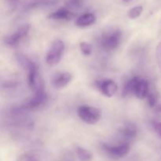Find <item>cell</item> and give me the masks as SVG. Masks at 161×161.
I'll list each match as a JSON object with an SVG mask.
<instances>
[{
	"label": "cell",
	"instance_id": "2e32d148",
	"mask_svg": "<svg viewBox=\"0 0 161 161\" xmlns=\"http://www.w3.org/2000/svg\"><path fill=\"white\" fill-rule=\"evenodd\" d=\"M83 0H69L66 3L68 9H78L83 6Z\"/></svg>",
	"mask_w": 161,
	"mask_h": 161
},
{
	"label": "cell",
	"instance_id": "6da1fadb",
	"mask_svg": "<svg viewBox=\"0 0 161 161\" xmlns=\"http://www.w3.org/2000/svg\"><path fill=\"white\" fill-rule=\"evenodd\" d=\"M149 83L145 79L135 76L130 79L124 87V94H132L139 99L146 98L149 94Z\"/></svg>",
	"mask_w": 161,
	"mask_h": 161
},
{
	"label": "cell",
	"instance_id": "4fadbf2b",
	"mask_svg": "<svg viewBox=\"0 0 161 161\" xmlns=\"http://www.w3.org/2000/svg\"><path fill=\"white\" fill-rule=\"evenodd\" d=\"M76 154L81 161H91L92 160V154L87 149L78 146L76 148Z\"/></svg>",
	"mask_w": 161,
	"mask_h": 161
},
{
	"label": "cell",
	"instance_id": "8992f818",
	"mask_svg": "<svg viewBox=\"0 0 161 161\" xmlns=\"http://www.w3.org/2000/svg\"><path fill=\"white\" fill-rule=\"evenodd\" d=\"M103 149L107 153L114 158H120L125 157L130 152V146L127 142L121 143L116 146H108L103 145Z\"/></svg>",
	"mask_w": 161,
	"mask_h": 161
},
{
	"label": "cell",
	"instance_id": "9a60e30c",
	"mask_svg": "<svg viewBox=\"0 0 161 161\" xmlns=\"http://www.w3.org/2000/svg\"><path fill=\"white\" fill-rule=\"evenodd\" d=\"M80 50L84 56H90L92 53V45L87 42H81L80 43Z\"/></svg>",
	"mask_w": 161,
	"mask_h": 161
},
{
	"label": "cell",
	"instance_id": "ac0fdd59",
	"mask_svg": "<svg viewBox=\"0 0 161 161\" xmlns=\"http://www.w3.org/2000/svg\"><path fill=\"white\" fill-rule=\"evenodd\" d=\"M156 56H157V64H158L159 69L161 72V42H159L157 46V49H156Z\"/></svg>",
	"mask_w": 161,
	"mask_h": 161
},
{
	"label": "cell",
	"instance_id": "3957f363",
	"mask_svg": "<svg viewBox=\"0 0 161 161\" xmlns=\"http://www.w3.org/2000/svg\"><path fill=\"white\" fill-rule=\"evenodd\" d=\"M78 116L87 124H95L102 117V111L91 105H81L78 108Z\"/></svg>",
	"mask_w": 161,
	"mask_h": 161
},
{
	"label": "cell",
	"instance_id": "ba28073f",
	"mask_svg": "<svg viewBox=\"0 0 161 161\" xmlns=\"http://www.w3.org/2000/svg\"><path fill=\"white\" fill-rule=\"evenodd\" d=\"M97 86L100 92L107 97L114 96L118 91V86L116 82L109 79L98 81L97 83Z\"/></svg>",
	"mask_w": 161,
	"mask_h": 161
},
{
	"label": "cell",
	"instance_id": "8fae6325",
	"mask_svg": "<svg viewBox=\"0 0 161 161\" xmlns=\"http://www.w3.org/2000/svg\"><path fill=\"white\" fill-rule=\"evenodd\" d=\"M75 17L74 13L67 7H61L49 15V18L57 20H69Z\"/></svg>",
	"mask_w": 161,
	"mask_h": 161
},
{
	"label": "cell",
	"instance_id": "7c38bea8",
	"mask_svg": "<svg viewBox=\"0 0 161 161\" xmlns=\"http://www.w3.org/2000/svg\"><path fill=\"white\" fill-rule=\"evenodd\" d=\"M96 21V16L92 13L82 14L75 20V25L80 28H86L94 25Z\"/></svg>",
	"mask_w": 161,
	"mask_h": 161
},
{
	"label": "cell",
	"instance_id": "30bf717a",
	"mask_svg": "<svg viewBox=\"0 0 161 161\" xmlns=\"http://www.w3.org/2000/svg\"><path fill=\"white\" fill-rule=\"evenodd\" d=\"M119 134L126 141H130L137 136L138 128L135 124L131 122H127L119 130Z\"/></svg>",
	"mask_w": 161,
	"mask_h": 161
},
{
	"label": "cell",
	"instance_id": "e0dca14e",
	"mask_svg": "<svg viewBox=\"0 0 161 161\" xmlns=\"http://www.w3.org/2000/svg\"><path fill=\"white\" fill-rule=\"evenodd\" d=\"M146 98L148 99V103H149V106L151 107L155 106L157 102V97L154 93L149 92Z\"/></svg>",
	"mask_w": 161,
	"mask_h": 161
},
{
	"label": "cell",
	"instance_id": "5b68a950",
	"mask_svg": "<svg viewBox=\"0 0 161 161\" xmlns=\"http://www.w3.org/2000/svg\"><path fill=\"white\" fill-rule=\"evenodd\" d=\"M48 100V96L43 89L38 90L35 91V94L25 104L22 109L23 110H34L40 108L45 105Z\"/></svg>",
	"mask_w": 161,
	"mask_h": 161
},
{
	"label": "cell",
	"instance_id": "277c9868",
	"mask_svg": "<svg viewBox=\"0 0 161 161\" xmlns=\"http://www.w3.org/2000/svg\"><path fill=\"white\" fill-rule=\"evenodd\" d=\"M64 51V43L61 39H56L52 43L46 56V62L50 65H54L60 62Z\"/></svg>",
	"mask_w": 161,
	"mask_h": 161
},
{
	"label": "cell",
	"instance_id": "52a82bcc",
	"mask_svg": "<svg viewBox=\"0 0 161 161\" xmlns=\"http://www.w3.org/2000/svg\"><path fill=\"white\" fill-rule=\"evenodd\" d=\"M29 28L30 27L28 25L20 26L15 32L5 37V43L8 46H10V47L18 44L20 42V40L28 35V31H29Z\"/></svg>",
	"mask_w": 161,
	"mask_h": 161
},
{
	"label": "cell",
	"instance_id": "d6986e66",
	"mask_svg": "<svg viewBox=\"0 0 161 161\" xmlns=\"http://www.w3.org/2000/svg\"><path fill=\"white\" fill-rule=\"evenodd\" d=\"M153 127L157 135H158L159 138H161V122L160 121H154L153 123Z\"/></svg>",
	"mask_w": 161,
	"mask_h": 161
},
{
	"label": "cell",
	"instance_id": "ffe728a7",
	"mask_svg": "<svg viewBox=\"0 0 161 161\" xmlns=\"http://www.w3.org/2000/svg\"><path fill=\"white\" fill-rule=\"evenodd\" d=\"M122 1L124 2V3H130V2L133 1V0H122Z\"/></svg>",
	"mask_w": 161,
	"mask_h": 161
},
{
	"label": "cell",
	"instance_id": "9c48e42d",
	"mask_svg": "<svg viewBox=\"0 0 161 161\" xmlns=\"http://www.w3.org/2000/svg\"><path fill=\"white\" fill-rule=\"evenodd\" d=\"M72 80V75L68 72H61L57 73L52 79V84L56 89H62L65 87Z\"/></svg>",
	"mask_w": 161,
	"mask_h": 161
},
{
	"label": "cell",
	"instance_id": "7a4b0ae2",
	"mask_svg": "<svg viewBox=\"0 0 161 161\" xmlns=\"http://www.w3.org/2000/svg\"><path fill=\"white\" fill-rule=\"evenodd\" d=\"M122 39V32L118 28H109L100 37V45L104 50L111 51L118 48Z\"/></svg>",
	"mask_w": 161,
	"mask_h": 161
},
{
	"label": "cell",
	"instance_id": "5bb4252c",
	"mask_svg": "<svg viewBox=\"0 0 161 161\" xmlns=\"http://www.w3.org/2000/svg\"><path fill=\"white\" fill-rule=\"evenodd\" d=\"M143 12L142 6H136L132 7L127 13V16L130 19H136L142 15Z\"/></svg>",
	"mask_w": 161,
	"mask_h": 161
},
{
	"label": "cell",
	"instance_id": "44dd1931",
	"mask_svg": "<svg viewBox=\"0 0 161 161\" xmlns=\"http://www.w3.org/2000/svg\"><path fill=\"white\" fill-rule=\"evenodd\" d=\"M158 110L160 112H161V105H160V106H158Z\"/></svg>",
	"mask_w": 161,
	"mask_h": 161
}]
</instances>
